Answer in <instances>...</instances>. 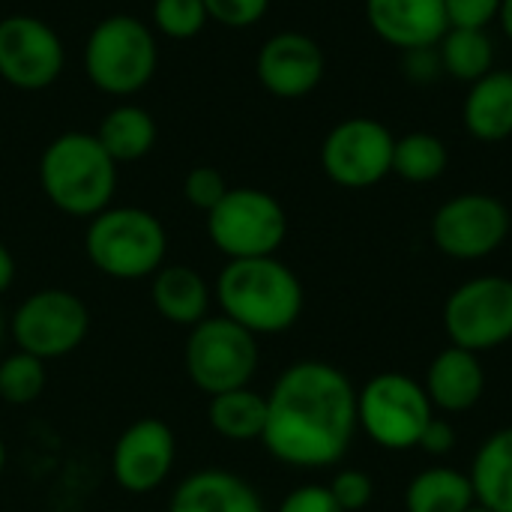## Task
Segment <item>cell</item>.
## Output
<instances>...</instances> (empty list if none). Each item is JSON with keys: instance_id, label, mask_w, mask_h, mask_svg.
Segmentation results:
<instances>
[{"instance_id": "44dd1931", "label": "cell", "mask_w": 512, "mask_h": 512, "mask_svg": "<svg viewBox=\"0 0 512 512\" xmlns=\"http://www.w3.org/2000/svg\"><path fill=\"white\" fill-rule=\"evenodd\" d=\"M477 507L489 512H512V426L492 432L468 474Z\"/></svg>"}, {"instance_id": "7a4b0ae2", "label": "cell", "mask_w": 512, "mask_h": 512, "mask_svg": "<svg viewBox=\"0 0 512 512\" xmlns=\"http://www.w3.org/2000/svg\"><path fill=\"white\" fill-rule=\"evenodd\" d=\"M216 303L252 336H279L300 321L306 297L300 276L267 255L228 261L216 279Z\"/></svg>"}, {"instance_id": "e575fe53", "label": "cell", "mask_w": 512, "mask_h": 512, "mask_svg": "<svg viewBox=\"0 0 512 512\" xmlns=\"http://www.w3.org/2000/svg\"><path fill=\"white\" fill-rule=\"evenodd\" d=\"M420 450H426L429 456H450L456 450V429L450 420L432 417L423 438H420Z\"/></svg>"}, {"instance_id": "cb8c5ba5", "label": "cell", "mask_w": 512, "mask_h": 512, "mask_svg": "<svg viewBox=\"0 0 512 512\" xmlns=\"http://www.w3.org/2000/svg\"><path fill=\"white\" fill-rule=\"evenodd\" d=\"M474 504V486L456 468H426L405 489V512H468Z\"/></svg>"}, {"instance_id": "277c9868", "label": "cell", "mask_w": 512, "mask_h": 512, "mask_svg": "<svg viewBox=\"0 0 512 512\" xmlns=\"http://www.w3.org/2000/svg\"><path fill=\"white\" fill-rule=\"evenodd\" d=\"M87 261L108 279L138 282L153 276L168 255V231L144 207H105L84 231Z\"/></svg>"}, {"instance_id": "8fae6325", "label": "cell", "mask_w": 512, "mask_h": 512, "mask_svg": "<svg viewBox=\"0 0 512 512\" xmlns=\"http://www.w3.org/2000/svg\"><path fill=\"white\" fill-rule=\"evenodd\" d=\"M510 210L486 192H465L444 201L432 216V243L456 261H480L510 237Z\"/></svg>"}, {"instance_id": "603a6c76", "label": "cell", "mask_w": 512, "mask_h": 512, "mask_svg": "<svg viewBox=\"0 0 512 512\" xmlns=\"http://www.w3.org/2000/svg\"><path fill=\"white\" fill-rule=\"evenodd\" d=\"M207 423L219 438H225L231 444L261 441L264 426H267V396L255 393L252 387L210 396Z\"/></svg>"}, {"instance_id": "1f68e13d", "label": "cell", "mask_w": 512, "mask_h": 512, "mask_svg": "<svg viewBox=\"0 0 512 512\" xmlns=\"http://www.w3.org/2000/svg\"><path fill=\"white\" fill-rule=\"evenodd\" d=\"M444 9H447L450 27L486 30L501 12V0H444Z\"/></svg>"}, {"instance_id": "4fadbf2b", "label": "cell", "mask_w": 512, "mask_h": 512, "mask_svg": "<svg viewBox=\"0 0 512 512\" xmlns=\"http://www.w3.org/2000/svg\"><path fill=\"white\" fill-rule=\"evenodd\" d=\"M66 66L57 30L27 12L0 18V78L18 90L51 87Z\"/></svg>"}, {"instance_id": "d6986e66", "label": "cell", "mask_w": 512, "mask_h": 512, "mask_svg": "<svg viewBox=\"0 0 512 512\" xmlns=\"http://www.w3.org/2000/svg\"><path fill=\"white\" fill-rule=\"evenodd\" d=\"M150 279H153L150 282L153 306L168 324L192 330L195 324H201L210 315L213 291L195 267L162 264Z\"/></svg>"}, {"instance_id": "52a82bcc", "label": "cell", "mask_w": 512, "mask_h": 512, "mask_svg": "<svg viewBox=\"0 0 512 512\" xmlns=\"http://www.w3.org/2000/svg\"><path fill=\"white\" fill-rule=\"evenodd\" d=\"M432 417V399L411 375L381 372L357 390V423L381 450L405 453L420 447Z\"/></svg>"}, {"instance_id": "ffe728a7", "label": "cell", "mask_w": 512, "mask_h": 512, "mask_svg": "<svg viewBox=\"0 0 512 512\" xmlns=\"http://www.w3.org/2000/svg\"><path fill=\"white\" fill-rule=\"evenodd\" d=\"M465 129L483 141L498 144L512 135V72L492 69L480 81L471 84L465 105H462Z\"/></svg>"}, {"instance_id": "5bb4252c", "label": "cell", "mask_w": 512, "mask_h": 512, "mask_svg": "<svg viewBox=\"0 0 512 512\" xmlns=\"http://www.w3.org/2000/svg\"><path fill=\"white\" fill-rule=\"evenodd\" d=\"M177 438L159 417L129 423L111 450V477L126 495H150L165 486L174 471Z\"/></svg>"}, {"instance_id": "d4e9b609", "label": "cell", "mask_w": 512, "mask_h": 512, "mask_svg": "<svg viewBox=\"0 0 512 512\" xmlns=\"http://www.w3.org/2000/svg\"><path fill=\"white\" fill-rule=\"evenodd\" d=\"M441 66L450 78L474 84L495 69V42L477 27H450L438 42Z\"/></svg>"}, {"instance_id": "74e56055", "label": "cell", "mask_w": 512, "mask_h": 512, "mask_svg": "<svg viewBox=\"0 0 512 512\" xmlns=\"http://www.w3.org/2000/svg\"><path fill=\"white\" fill-rule=\"evenodd\" d=\"M3 468H6V444L0 438V474H3Z\"/></svg>"}, {"instance_id": "8d00e7d4", "label": "cell", "mask_w": 512, "mask_h": 512, "mask_svg": "<svg viewBox=\"0 0 512 512\" xmlns=\"http://www.w3.org/2000/svg\"><path fill=\"white\" fill-rule=\"evenodd\" d=\"M498 21L507 33V39L512 42V0H501V12H498Z\"/></svg>"}, {"instance_id": "7c38bea8", "label": "cell", "mask_w": 512, "mask_h": 512, "mask_svg": "<svg viewBox=\"0 0 512 512\" xmlns=\"http://www.w3.org/2000/svg\"><path fill=\"white\" fill-rule=\"evenodd\" d=\"M393 132L372 117L336 123L321 144V168L342 189H369L393 174Z\"/></svg>"}, {"instance_id": "484cf974", "label": "cell", "mask_w": 512, "mask_h": 512, "mask_svg": "<svg viewBox=\"0 0 512 512\" xmlns=\"http://www.w3.org/2000/svg\"><path fill=\"white\" fill-rule=\"evenodd\" d=\"M450 153L447 144L432 132H408L396 138L393 147V174L408 183H432L447 171Z\"/></svg>"}, {"instance_id": "8992f818", "label": "cell", "mask_w": 512, "mask_h": 512, "mask_svg": "<svg viewBox=\"0 0 512 512\" xmlns=\"http://www.w3.org/2000/svg\"><path fill=\"white\" fill-rule=\"evenodd\" d=\"M261 366L258 336L225 315H207L186 336L183 369L204 396L249 387Z\"/></svg>"}, {"instance_id": "f35d334b", "label": "cell", "mask_w": 512, "mask_h": 512, "mask_svg": "<svg viewBox=\"0 0 512 512\" xmlns=\"http://www.w3.org/2000/svg\"><path fill=\"white\" fill-rule=\"evenodd\" d=\"M3 336H6V318H3V312H0V345H3Z\"/></svg>"}, {"instance_id": "7402d4cb", "label": "cell", "mask_w": 512, "mask_h": 512, "mask_svg": "<svg viewBox=\"0 0 512 512\" xmlns=\"http://www.w3.org/2000/svg\"><path fill=\"white\" fill-rule=\"evenodd\" d=\"M99 138V144L105 147V153L123 165V162H138L144 159L153 147H156V120L147 108L132 105V102H120L117 108H111L99 129L93 132Z\"/></svg>"}, {"instance_id": "d590c367", "label": "cell", "mask_w": 512, "mask_h": 512, "mask_svg": "<svg viewBox=\"0 0 512 512\" xmlns=\"http://www.w3.org/2000/svg\"><path fill=\"white\" fill-rule=\"evenodd\" d=\"M12 282H15V258L6 249V243H0V294H6Z\"/></svg>"}, {"instance_id": "6da1fadb", "label": "cell", "mask_w": 512, "mask_h": 512, "mask_svg": "<svg viewBox=\"0 0 512 512\" xmlns=\"http://www.w3.org/2000/svg\"><path fill=\"white\" fill-rule=\"evenodd\" d=\"M360 432L357 387L324 360L291 363L267 393V453L297 471L339 465Z\"/></svg>"}, {"instance_id": "f546056e", "label": "cell", "mask_w": 512, "mask_h": 512, "mask_svg": "<svg viewBox=\"0 0 512 512\" xmlns=\"http://www.w3.org/2000/svg\"><path fill=\"white\" fill-rule=\"evenodd\" d=\"M330 495L336 498V504L345 512L366 510L375 498V483L366 471L360 468H342L333 480H330Z\"/></svg>"}, {"instance_id": "f1b7e54d", "label": "cell", "mask_w": 512, "mask_h": 512, "mask_svg": "<svg viewBox=\"0 0 512 512\" xmlns=\"http://www.w3.org/2000/svg\"><path fill=\"white\" fill-rule=\"evenodd\" d=\"M231 186L225 183V177L210 168V165H198L192 168L186 177H183V198L195 207V210H204L210 213L228 192Z\"/></svg>"}, {"instance_id": "e0dca14e", "label": "cell", "mask_w": 512, "mask_h": 512, "mask_svg": "<svg viewBox=\"0 0 512 512\" xmlns=\"http://www.w3.org/2000/svg\"><path fill=\"white\" fill-rule=\"evenodd\" d=\"M168 512H267L258 489L225 468H201L171 492Z\"/></svg>"}, {"instance_id": "3957f363", "label": "cell", "mask_w": 512, "mask_h": 512, "mask_svg": "<svg viewBox=\"0 0 512 512\" xmlns=\"http://www.w3.org/2000/svg\"><path fill=\"white\" fill-rule=\"evenodd\" d=\"M39 186L60 213L93 219L114 201L117 162L93 132H63L39 156Z\"/></svg>"}, {"instance_id": "83f0119b", "label": "cell", "mask_w": 512, "mask_h": 512, "mask_svg": "<svg viewBox=\"0 0 512 512\" xmlns=\"http://www.w3.org/2000/svg\"><path fill=\"white\" fill-rule=\"evenodd\" d=\"M207 21L204 0H153V24L168 39H192Z\"/></svg>"}, {"instance_id": "836d02e7", "label": "cell", "mask_w": 512, "mask_h": 512, "mask_svg": "<svg viewBox=\"0 0 512 512\" xmlns=\"http://www.w3.org/2000/svg\"><path fill=\"white\" fill-rule=\"evenodd\" d=\"M402 54H405V75L414 84H432L444 72L438 45L435 48H414V51H402Z\"/></svg>"}, {"instance_id": "9a60e30c", "label": "cell", "mask_w": 512, "mask_h": 512, "mask_svg": "<svg viewBox=\"0 0 512 512\" xmlns=\"http://www.w3.org/2000/svg\"><path fill=\"white\" fill-rule=\"evenodd\" d=\"M255 72L270 96L303 99L324 81L327 57L312 36L297 30H282L261 45Z\"/></svg>"}, {"instance_id": "4dcf8cb0", "label": "cell", "mask_w": 512, "mask_h": 512, "mask_svg": "<svg viewBox=\"0 0 512 512\" xmlns=\"http://www.w3.org/2000/svg\"><path fill=\"white\" fill-rule=\"evenodd\" d=\"M204 6H207L210 21L231 27V30H243V27L258 24L267 15L270 0H204Z\"/></svg>"}, {"instance_id": "ba28073f", "label": "cell", "mask_w": 512, "mask_h": 512, "mask_svg": "<svg viewBox=\"0 0 512 512\" xmlns=\"http://www.w3.org/2000/svg\"><path fill=\"white\" fill-rule=\"evenodd\" d=\"M207 237L228 258H267L288 237L285 207L264 189L240 186L207 213Z\"/></svg>"}, {"instance_id": "9c48e42d", "label": "cell", "mask_w": 512, "mask_h": 512, "mask_svg": "<svg viewBox=\"0 0 512 512\" xmlns=\"http://www.w3.org/2000/svg\"><path fill=\"white\" fill-rule=\"evenodd\" d=\"M90 333L87 303L66 288H42L18 303L9 318V336L18 351L39 360H60L81 348Z\"/></svg>"}, {"instance_id": "30bf717a", "label": "cell", "mask_w": 512, "mask_h": 512, "mask_svg": "<svg viewBox=\"0 0 512 512\" xmlns=\"http://www.w3.org/2000/svg\"><path fill=\"white\" fill-rule=\"evenodd\" d=\"M450 345L486 354L512 339V279L477 276L462 282L444 303Z\"/></svg>"}, {"instance_id": "ac0fdd59", "label": "cell", "mask_w": 512, "mask_h": 512, "mask_svg": "<svg viewBox=\"0 0 512 512\" xmlns=\"http://www.w3.org/2000/svg\"><path fill=\"white\" fill-rule=\"evenodd\" d=\"M426 393L435 411L444 414H465L471 411L486 393V369L480 354L465 348H444L426 369Z\"/></svg>"}, {"instance_id": "d6a6232c", "label": "cell", "mask_w": 512, "mask_h": 512, "mask_svg": "<svg viewBox=\"0 0 512 512\" xmlns=\"http://www.w3.org/2000/svg\"><path fill=\"white\" fill-rule=\"evenodd\" d=\"M276 512H345L336 498L330 495L327 486H318V483H309V486H300L294 489L291 495H285V501L279 504Z\"/></svg>"}, {"instance_id": "ab89813d", "label": "cell", "mask_w": 512, "mask_h": 512, "mask_svg": "<svg viewBox=\"0 0 512 512\" xmlns=\"http://www.w3.org/2000/svg\"><path fill=\"white\" fill-rule=\"evenodd\" d=\"M468 512H489V510H483V507H477V504H474V507H471Z\"/></svg>"}, {"instance_id": "4316f807", "label": "cell", "mask_w": 512, "mask_h": 512, "mask_svg": "<svg viewBox=\"0 0 512 512\" xmlns=\"http://www.w3.org/2000/svg\"><path fill=\"white\" fill-rule=\"evenodd\" d=\"M48 369L45 360L12 351L0 360V399L9 405H30L45 393Z\"/></svg>"}, {"instance_id": "2e32d148", "label": "cell", "mask_w": 512, "mask_h": 512, "mask_svg": "<svg viewBox=\"0 0 512 512\" xmlns=\"http://www.w3.org/2000/svg\"><path fill=\"white\" fill-rule=\"evenodd\" d=\"M366 21L399 51L435 48L450 30L444 0H366Z\"/></svg>"}, {"instance_id": "5b68a950", "label": "cell", "mask_w": 512, "mask_h": 512, "mask_svg": "<svg viewBox=\"0 0 512 512\" xmlns=\"http://www.w3.org/2000/svg\"><path fill=\"white\" fill-rule=\"evenodd\" d=\"M84 75L108 96H132L144 90L159 66L153 30L126 12L102 18L84 42Z\"/></svg>"}]
</instances>
